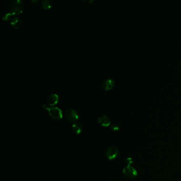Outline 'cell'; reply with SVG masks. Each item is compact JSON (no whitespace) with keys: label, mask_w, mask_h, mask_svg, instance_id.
<instances>
[{"label":"cell","mask_w":181,"mask_h":181,"mask_svg":"<svg viewBox=\"0 0 181 181\" xmlns=\"http://www.w3.org/2000/svg\"><path fill=\"white\" fill-rule=\"evenodd\" d=\"M44 109L48 110L49 116L54 120L58 121L62 118V113L61 109L55 106H50L49 104H44L42 105Z\"/></svg>","instance_id":"obj_1"},{"label":"cell","mask_w":181,"mask_h":181,"mask_svg":"<svg viewBox=\"0 0 181 181\" xmlns=\"http://www.w3.org/2000/svg\"><path fill=\"white\" fill-rule=\"evenodd\" d=\"M24 4L21 0H12L10 4L11 12L13 15H19L24 10Z\"/></svg>","instance_id":"obj_2"},{"label":"cell","mask_w":181,"mask_h":181,"mask_svg":"<svg viewBox=\"0 0 181 181\" xmlns=\"http://www.w3.org/2000/svg\"><path fill=\"white\" fill-rule=\"evenodd\" d=\"M119 155L118 149L115 147H110L107 149L105 155L109 161H113L117 158Z\"/></svg>","instance_id":"obj_3"},{"label":"cell","mask_w":181,"mask_h":181,"mask_svg":"<svg viewBox=\"0 0 181 181\" xmlns=\"http://www.w3.org/2000/svg\"><path fill=\"white\" fill-rule=\"evenodd\" d=\"M124 175L129 179H134L137 176V172L135 168L131 165L126 166L123 171Z\"/></svg>","instance_id":"obj_4"},{"label":"cell","mask_w":181,"mask_h":181,"mask_svg":"<svg viewBox=\"0 0 181 181\" xmlns=\"http://www.w3.org/2000/svg\"><path fill=\"white\" fill-rule=\"evenodd\" d=\"M66 118L70 122H76L79 118V115L77 111L72 108H69L65 113Z\"/></svg>","instance_id":"obj_5"},{"label":"cell","mask_w":181,"mask_h":181,"mask_svg":"<svg viewBox=\"0 0 181 181\" xmlns=\"http://www.w3.org/2000/svg\"><path fill=\"white\" fill-rule=\"evenodd\" d=\"M115 82L110 78H107L105 79L104 81L102 82V88L105 90L108 91L112 89L113 88L114 86Z\"/></svg>","instance_id":"obj_6"},{"label":"cell","mask_w":181,"mask_h":181,"mask_svg":"<svg viewBox=\"0 0 181 181\" xmlns=\"http://www.w3.org/2000/svg\"><path fill=\"white\" fill-rule=\"evenodd\" d=\"M98 123H99V124L104 126V127H107L108 126L110 125V118L108 117L106 115H102L99 117L98 119Z\"/></svg>","instance_id":"obj_7"},{"label":"cell","mask_w":181,"mask_h":181,"mask_svg":"<svg viewBox=\"0 0 181 181\" xmlns=\"http://www.w3.org/2000/svg\"><path fill=\"white\" fill-rule=\"evenodd\" d=\"M10 23L11 26L15 29H19L21 28L22 26V21L18 17H13L11 19L10 21Z\"/></svg>","instance_id":"obj_8"},{"label":"cell","mask_w":181,"mask_h":181,"mask_svg":"<svg viewBox=\"0 0 181 181\" xmlns=\"http://www.w3.org/2000/svg\"><path fill=\"white\" fill-rule=\"evenodd\" d=\"M59 101V96L56 94H52L49 96L47 98V102L49 106H53Z\"/></svg>","instance_id":"obj_9"},{"label":"cell","mask_w":181,"mask_h":181,"mask_svg":"<svg viewBox=\"0 0 181 181\" xmlns=\"http://www.w3.org/2000/svg\"><path fill=\"white\" fill-rule=\"evenodd\" d=\"M72 130L76 134H79L82 131V125L81 123L76 122L72 125Z\"/></svg>","instance_id":"obj_10"},{"label":"cell","mask_w":181,"mask_h":181,"mask_svg":"<svg viewBox=\"0 0 181 181\" xmlns=\"http://www.w3.org/2000/svg\"><path fill=\"white\" fill-rule=\"evenodd\" d=\"M41 5L45 9H50L53 7V2L51 0H42Z\"/></svg>","instance_id":"obj_11"},{"label":"cell","mask_w":181,"mask_h":181,"mask_svg":"<svg viewBox=\"0 0 181 181\" xmlns=\"http://www.w3.org/2000/svg\"><path fill=\"white\" fill-rule=\"evenodd\" d=\"M13 15V14L10 12H6L5 13H3L2 17V19L5 21H8L11 20Z\"/></svg>","instance_id":"obj_12"},{"label":"cell","mask_w":181,"mask_h":181,"mask_svg":"<svg viewBox=\"0 0 181 181\" xmlns=\"http://www.w3.org/2000/svg\"><path fill=\"white\" fill-rule=\"evenodd\" d=\"M110 129L113 131H118L120 130V126L117 124H112L110 125Z\"/></svg>","instance_id":"obj_13"},{"label":"cell","mask_w":181,"mask_h":181,"mask_svg":"<svg viewBox=\"0 0 181 181\" xmlns=\"http://www.w3.org/2000/svg\"><path fill=\"white\" fill-rule=\"evenodd\" d=\"M82 1L83 2L86 3V4H90V3L94 1L93 0H82Z\"/></svg>","instance_id":"obj_14"},{"label":"cell","mask_w":181,"mask_h":181,"mask_svg":"<svg viewBox=\"0 0 181 181\" xmlns=\"http://www.w3.org/2000/svg\"><path fill=\"white\" fill-rule=\"evenodd\" d=\"M126 161L128 162V166H129V165H130V164H131L132 163H133L132 159H131V158H128V159H126Z\"/></svg>","instance_id":"obj_15"},{"label":"cell","mask_w":181,"mask_h":181,"mask_svg":"<svg viewBox=\"0 0 181 181\" xmlns=\"http://www.w3.org/2000/svg\"><path fill=\"white\" fill-rule=\"evenodd\" d=\"M31 1L32 2H39V0H35V1L34 0H31Z\"/></svg>","instance_id":"obj_16"}]
</instances>
